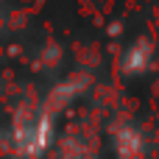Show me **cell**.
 Returning a JSON list of instances; mask_svg holds the SVG:
<instances>
[{"label":"cell","mask_w":159,"mask_h":159,"mask_svg":"<svg viewBox=\"0 0 159 159\" xmlns=\"http://www.w3.org/2000/svg\"><path fill=\"white\" fill-rule=\"evenodd\" d=\"M115 145H117V154L123 159H134L143 148V137L131 126H117L115 129Z\"/></svg>","instance_id":"3"},{"label":"cell","mask_w":159,"mask_h":159,"mask_svg":"<svg viewBox=\"0 0 159 159\" xmlns=\"http://www.w3.org/2000/svg\"><path fill=\"white\" fill-rule=\"evenodd\" d=\"M89 73L87 70H81V73H75V75H70L67 81H61L59 87H53V92L48 95V103H45V115L50 117L53 112H61L75 95H81L87 87H89Z\"/></svg>","instance_id":"2"},{"label":"cell","mask_w":159,"mask_h":159,"mask_svg":"<svg viewBox=\"0 0 159 159\" xmlns=\"http://www.w3.org/2000/svg\"><path fill=\"white\" fill-rule=\"evenodd\" d=\"M154 56H157L154 42H151L148 36H137V39L126 48V53H123V59H120V73L129 75V78L143 75V73H148V70L154 67Z\"/></svg>","instance_id":"1"}]
</instances>
